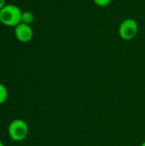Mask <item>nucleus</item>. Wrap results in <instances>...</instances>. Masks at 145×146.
<instances>
[{
    "instance_id": "nucleus-8",
    "label": "nucleus",
    "mask_w": 145,
    "mask_h": 146,
    "mask_svg": "<svg viewBox=\"0 0 145 146\" xmlns=\"http://www.w3.org/2000/svg\"><path fill=\"white\" fill-rule=\"evenodd\" d=\"M6 5V2L5 0H0V10Z\"/></svg>"
},
{
    "instance_id": "nucleus-3",
    "label": "nucleus",
    "mask_w": 145,
    "mask_h": 146,
    "mask_svg": "<svg viewBox=\"0 0 145 146\" xmlns=\"http://www.w3.org/2000/svg\"><path fill=\"white\" fill-rule=\"evenodd\" d=\"M138 32V24L132 18L125 19L119 26L118 33L123 40L133 39Z\"/></svg>"
},
{
    "instance_id": "nucleus-2",
    "label": "nucleus",
    "mask_w": 145,
    "mask_h": 146,
    "mask_svg": "<svg viewBox=\"0 0 145 146\" xmlns=\"http://www.w3.org/2000/svg\"><path fill=\"white\" fill-rule=\"evenodd\" d=\"M8 134L13 141H22L27 137L28 126L23 120L15 119L8 127Z\"/></svg>"
},
{
    "instance_id": "nucleus-10",
    "label": "nucleus",
    "mask_w": 145,
    "mask_h": 146,
    "mask_svg": "<svg viewBox=\"0 0 145 146\" xmlns=\"http://www.w3.org/2000/svg\"><path fill=\"white\" fill-rule=\"evenodd\" d=\"M141 146H145V142H144V143H143V144L141 145Z\"/></svg>"
},
{
    "instance_id": "nucleus-4",
    "label": "nucleus",
    "mask_w": 145,
    "mask_h": 146,
    "mask_svg": "<svg viewBox=\"0 0 145 146\" xmlns=\"http://www.w3.org/2000/svg\"><path fill=\"white\" fill-rule=\"evenodd\" d=\"M15 38L21 43H28L32 40L33 36V31L30 25L21 22L15 27Z\"/></svg>"
},
{
    "instance_id": "nucleus-6",
    "label": "nucleus",
    "mask_w": 145,
    "mask_h": 146,
    "mask_svg": "<svg viewBox=\"0 0 145 146\" xmlns=\"http://www.w3.org/2000/svg\"><path fill=\"white\" fill-rule=\"evenodd\" d=\"M8 98V90L6 86L0 83V105L6 102Z\"/></svg>"
},
{
    "instance_id": "nucleus-9",
    "label": "nucleus",
    "mask_w": 145,
    "mask_h": 146,
    "mask_svg": "<svg viewBox=\"0 0 145 146\" xmlns=\"http://www.w3.org/2000/svg\"><path fill=\"white\" fill-rule=\"evenodd\" d=\"M0 146H4L3 145V142L1 141V139H0Z\"/></svg>"
},
{
    "instance_id": "nucleus-5",
    "label": "nucleus",
    "mask_w": 145,
    "mask_h": 146,
    "mask_svg": "<svg viewBox=\"0 0 145 146\" xmlns=\"http://www.w3.org/2000/svg\"><path fill=\"white\" fill-rule=\"evenodd\" d=\"M34 21V15L32 12L30 11H24L22 12L21 15V22L27 24V25H31Z\"/></svg>"
},
{
    "instance_id": "nucleus-7",
    "label": "nucleus",
    "mask_w": 145,
    "mask_h": 146,
    "mask_svg": "<svg viewBox=\"0 0 145 146\" xmlns=\"http://www.w3.org/2000/svg\"><path fill=\"white\" fill-rule=\"evenodd\" d=\"M112 0H93L94 3L98 6V7H101V8H103V7H107L110 3H111Z\"/></svg>"
},
{
    "instance_id": "nucleus-1",
    "label": "nucleus",
    "mask_w": 145,
    "mask_h": 146,
    "mask_svg": "<svg viewBox=\"0 0 145 146\" xmlns=\"http://www.w3.org/2000/svg\"><path fill=\"white\" fill-rule=\"evenodd\" d=\"M22 11L15 4H6L0 10V22L6 27H15L21 22Z\"/></svg>"
}]
</instances>
